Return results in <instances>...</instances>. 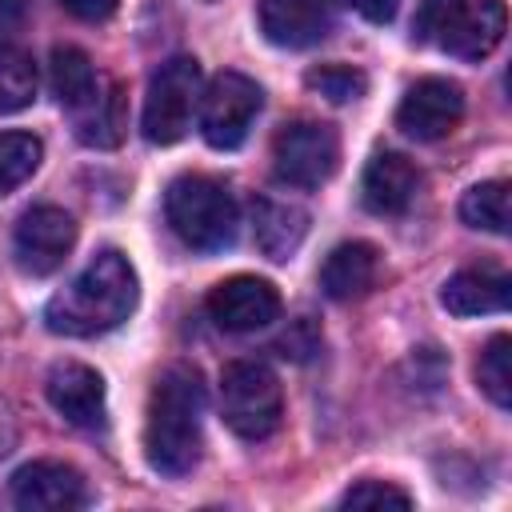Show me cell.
Returning a JSON list of instances; mask_svg holds the SVG:
<instances>
[{"label":"cell","instance_id":"6da1fadb","mask_svg":"<svg viewBox=\"0 0 512 512\" xmlns=\"http://www.w3.org/2000/svg\"><path fill=\"white\" fill-rule=\"evenodd\" d=\"M204 452V384L188 364L160 372L144 416V456L160 476H188Z\"/></svg>","mask_w":512,"mask_h":512},{"label":"cell","instance_id":"7a4b0ae2","mask_svg":"<svg viewBox=\"0 0 512 512\" xmlns=\"http://www.w3.org/2000/svg\"><path fill=\"white\" fill-rule=\"evenodd\" d=\"M136 296V268L116 248H104L64 292L44 304V324L56 336H100L132 316Z\"/></svg>","mask_w":512,"mask_h":512},{"label":"cell","instance_id":"3957f363","mask_svg":"<svg viewBox=\"0 0 512 512\" xmlns=\"http://www.w3.org/2000/svg\"><path fill=\"white\" fill-rule=\"evenodd\" d=\"M164 216L192 252H224L240 228V208L228 184L216 176H200V172L176 176L168 184Z\"/></svg>","mask_w":512,"mask_h":512},{"label":"cell","instance_id":"277c9868","mask_svg":"<svg viewBox=\"0 0 512 512\" xmlns=\"http://www.w3.org/2000/svg\"><path fill=\"white\" fill-rule=\"evenodd\" d=\"M412 28L416 40L456 60H484L504 40L508 12L504 0H424Z\"/></svg>","mask_w":512,"mask_h":512},{"label":"cell","instance_id":"5b68a950","mask_svg":"<svg viewBox=\"0 0 512 512\" xmlns=\"http://www.w3.org/2000/svg\"><path fill=\"white\" fill-rule=\"evenodd\" d=\"M220 416L240 440H264L280 428V380L260 360H232L220 372Z\"/></svg>","mask_w":512,"mask_h":512},{"label":"cell","instance_id":"8992f818","mask_svg":"<svg viewBox=\"0 0 512 512\" xmlns=\"http://www.w3.org/2000/svg\"><path fill=\"white\" fill-rule=\"evenodd\" d=\"M200 92H204V84H200L196 56L164 60L152 72L148 92H144V116H140L144 140L148 144H176L192 128V116L200 108Z\"/></svg>","mask_w":512,"mask_h":512},{"label":"cell","instance_id":"52a82bcc","mask_svg":"<svg viewBox=\"0 0 512 512\" xmlns=\"http://www.w3.org/2000/svg\"><path fill=\"white\" fill-rule=\"evenodd\" d=\"M340 168V136L324 120H292L272 140V172L288 188H320Z\"/></svg>","mask_w":512,"mask_h":512},{"label":"cell","instance_id":"ba28073f","mask_svg":"<svg viewBox=\"0 0 512 512\" xmlns=\"http://www.w3.org/2000/svg\"><path fill=\"white\" fill-rule=\"evenodd\" d=\"M264 104V92L244 72H220L200 92V132L216 152H232L248 140V128Z\"/></svg>","mask_w":512,"mask_h":512},{"label":"cell","instance_id":"9c48e42d","mask_svg":"<svg viewBox=\"0 0 512 512\" xmlns=\"http://www.w3.org/2000/svg\"><path fill=\"white\" fill-rule=\"evenodd\" d=\"M72 244H76V220L64 208H52V204L28 208L16 224V232H12L16 264L28 276H52L68 260Z\"/></svg>","mask_w":512,"mask_h":512},{"label":"cell","instance_id":"30bf717a","mask_svg":"<svg viewBox=\"0 0 512 512\" xmlns=\"http://www.w3.org/2000/svg\"><path fill=\"white\" fill-rule=\"evenodd\" d=\"M4 500L20 512H72V508H84L92 496H88L84 476L72 464L32 460L12 472Z\"/></svg>","mask_w":512,"mask_h":512},{"label":"cell","instance_id":"8fae6325","mask_svg":"<svg viewBox=\"0 0 512 512\" xmlns=\"http://www.w3.org/2000/svg\"><path fill=\"white\" fill-rule=\"evenodd\" d=\"M460 116H464V88L444 76H424L404 92L396 108V128L408 140L432 144V140H444L460 124Z\"/></svg>","mask_w":512,"mask_h":512},{"label":"cell","instance_id":"7c38bea8","mask_svg":"<svg viewBox=\"0 0 512 512\" xmlns=\"http://www.w3.org/2000/svg\"><path fill=\"white\" fill-rule=\"evenodd\" d=\"M204 304L224 332H256L280 316V292L260 276H228L208 292Z\"/></svg>","mask_w":512,"mask_h":512},{"label":"cell","instance_id":"4fadbf2b","mask_svg":"<svg viewBox=\"0 0 512 512\" xmlns=\"http://www.w3.org/2000/svg\"><path fill=\"white\" fill-rule=\"evenodd\" d=\"M48 404L76 428H100L104 424V380L96 368L80 360H56L44 380Z\"/></svg>","mask_w":512,"mask_h":512},{"label":"cell","instance_id":"5bb4252c","mask_svg":"<svg viewBox=\"0 0 512 512\" xmlns=\"http://www.w3.org/2000/svg\"><path fill=\"white\" fill-rule=\"evenodd\" d=\"M256 20L276 48H312L332 32L328 0H260Z\"/></svg>","mask_w":512,"mask_h":512},{"label":"cell","instance_id":"9a60e30c","mask_svg":"<svg viewBox=\"0 0 512 512\" xmlns=\"http://www.w3.org/2000/svg\"><path fill=\"white\" fill-rule=\"evenodd\" d=\"M416 188H420V168L400 152H376L360 180V196L376 216H400L416 200Z\"/></svg>","mask_w":512,"mask_h":512},{"label":"cell","instance_id":"2e32d148","mask_svg":"<svg viewBox=\"0 0 512 512\" xmlns=\"http://www.w3.org/2000/svg\"><path fill=\"white\" fill-rule=\"evenodd\" d=\"M380 280V252L368 240H348L336 244L320 268V288L328 300H360L376 288Z\"/></svg>","mask_w":512,"mask_h":512},{"label":"cell","instance_id":"e0dca14e","mask_svg":"<svg viewBox=\"0 0 512 512\" xmlns=\"http://www.w3.org/2000/svg\"><path fill=\"white\" fill-rule=\"evenodd\" d=\"M512 300V280L500 268H464L456 276L444 280L440 288V304L452 316H488V312H504Z\"/></svg>","mask_w":512,"mask_h":512},{"label":"cell","instance_id":"ac0fdd59","mask_svg":"<svg viewBox=\"0 0 512 512\" xmlns=\"http://www.w3.org/2000/svg\"><path fill=\"white\" fill-rule=\"evenodd\" d=\"M304 232H308V212L300 204L268 200V196L252 200V236L268 260L276 264L292 260V252L304 244Z\"/></svg>","mask_w":512,"mask_h":512},{"label":"cell","instance_id":"d6986e66","mask_svg":"<svg viewBox=\"0 0 512 512\" xmlns=\"http://www.w3.org/2000/svg\"><path fill=\"white\" fill-rule=\"evenodd\" d=\"M124 128H128V104H124V88L112 80H104V88L80 112H72V132L88 148H116L124 140Z\"/></svg>","mask_w":512,"mask_h":512},{"label":"cell","instance_id":"ffe728a7","mask_svg":"<svg viewBox=\"0 0 512 512\" xmlns=\"http://www.w3.org/2000/svg\"><path fill=\"white\" fill-rule=\"evenodd\" d=\"M48 84H52V96H56L68 112H80V108L104 88V76L96 72V64L88 60L84 48H76V44H56V48H52V60H48Z\"/></svg>","mask_w":512,"mask_h":512},{"label":"cell","instance_id":"44dd1931","mask_svg":"<svg viewBox=\"0 0 512 512\" xmlns=\"http://www.w3.org/2000/svg\"><path fill=\"white\" fill-rule=\"evenodd\" d=\"M36 100V64L24 48L0 40V116L20 112Z\"/></svg>","mask_w":512,"mask_h":512},{"label":"cell","instance_id":"7402d4cb","mask_svg":"<svg viewBox=\"0 0 512 512\" xmlns=\"http://www.w3.org/2000/svg\"><path fill=\"white\" fill-rule=\"evenodd\" d=\"M460 220L484 232L504 236L508 232V184L504 180H484L464 192L460 200Z\"/></svg>","mask_w":512,"mask_h":512},{"label":"cell","instance_id":"603a6c76","mask_svg":"<svg viewBox=\"0 0 512 512\" xmlns=\"http://www.w3.org/2000/svg\"><path fill=\"white\" fill-rule=\"evenodd\" d=\"M44 144L32 132H0V196L20 188L40 168Z\"/></svg>","mask_w":512,"mask_h":512},{"label":"cell","instance_id":"cb8c5ba5","mask_svg":"<svg viewBox=\"0 0 512 512\" xmlns=\"http://www.w3.org/2000/svg\"><path fill=\"white\" fill-rule=\"evenodd\" d=\"M508 348L512 340L508 336H492L476 360V380L484 388V396L496 404V408H508L512 404V368H508Z\"/></svg>","mask_w":512,"mask_h":512},{"label":"cell","instance_id":"d4e9b609","mask_svg":"<svg viewBox=\"0 0 512 512\" xmlns=\"http://www.w3.org/2000/svg\"><path fill=\"white\" fill-rule=\"evenodd\" d=\"M304 84L312 92H320L324 100L332 104H348V100H360L368 92V76L352 64H320V68H308Z\"/></svg>","mask_w":512,"mask_h":512},{"label":"cell","instance_id":"484cf974","mask_svg":"<svg viewBox=\"0 0 512 512\" xmlns=\"http://www.w3.org/2000/svg\"><path fill=\"white\" fill-rule=\"evenodd\" d=\"M344 508H412V496L388 480H360L340 496Z\"/></svg>","mask_w":512,"mask_h":512},{"label":"cell","instance_id":"4316f807","mask_svg":"<svg viewBox=\"0 0 512 512\" xmlns=\"http://www.w3.org/2000/svg\"><path fill=\"white\" fill-rule=\"evenodd\" d=\"M276 348H280L284 360H308V356L320 348V332L312 328V320H296V324L276 340Z\"/></svg>","mask_w":512,"mask_h":512},{"label":"cell","instance_id":"83f0119b","mask_svg":"<svg viewBox=\"0 0 512 512\" xmlns=\"http://www.w3.org/2000/svg\"><path fill=\"white\" fill-rule=\"evenodd\" d=\"M340 8H352L356 16H364L368 24H388L400 8V0H336Z\"/></svg>","mask_w":512,"mask_h":512},{"label":"cell","instance_id":"f1b7e54d","mask_svg":"<svg viewBox=\"0 0 512 512\" xmlns=\"http://www.w3.org/2000/svg\"><path fill=\"white\" fill-rule=\"evenodd\" d=\"M64 12H72L76 20H88V24H96V20H108L112 12H116V4L120 0H56Z\"/></svg>","mask_w":512,"mask_h":512},{"label":"cell","instance_id":"f546056e","mask_svg":"<svg viewBox=\"0 0 512 512\" xmlns=\"http://www.w3.org/2000/svg\"><path fill=\"white\" fill-rule=\"evenodd\" d=\"M24 24V0H0V36H12Z\"/></svg>","mask_w":512,"mask_h":512},{"label":"cell","instance_id":"4dcf8cb0","mask_svg":"<svg viewBox=\"0 0 512 512\" xmlns=\"http://www.w3.org/2000/svg\"><path fill=\"white\" fill-rule=\"evenodd\" d=\"M12 440H16V432H12V416L0 408V456L8 452V444H12Z\"/></svg>","mask_w":512,"mask_h":512}]
</instances>
